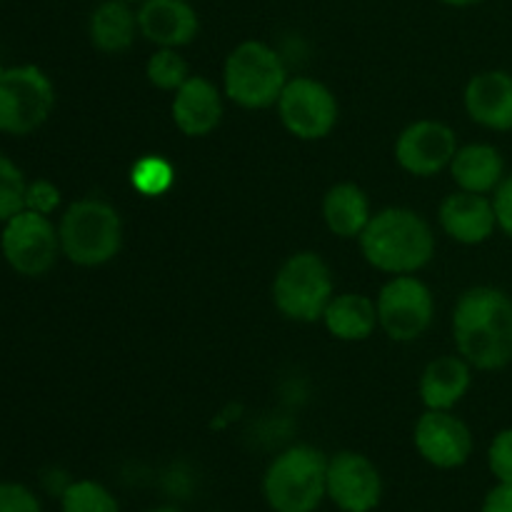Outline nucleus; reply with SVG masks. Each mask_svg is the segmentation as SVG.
Wrapping results in <instances>:
<instances>
[{
    "mask_svg": "<svg viewBox=\"0 0 512 512\" xmlns=\"http://www.w3.org/2000/svg\"><path fill=\"white\" fill-rule=\"evenodd\" d=\"M440 228L448 238L460 245H480L490 240L498 230L493 198L468 190H455L440 203Z\"/></svg>",
    "mask_w": 512,
    "mask_h": 512,
    "instance_id": "nucleus-14",
    "label": "nucleus"
},
{
    "mask_svg": "<svg viewBox=\"0 0 512 512\" xmlns=\"http://www.w3.org/2000/svg\"><path fill=\"white\" fill-rule=\"evenodd\" d=\"M323 323L333 338L345 340V343L368 340L378 328V305L368 295L360 293L333 295L325 308Z\"/></svg>",
    "mask_w": 512,
    "mask_h": 512,
    "instance_id": "nucleus-21",
    "label": "nucleus"
},
{
    "mask_svg": "<svg viewBox=\"0 0 512 512\" xmlns=\"http://www.w3.org/2000/svg\"><path fill=\"white\" fill-rule=\"evenodd\" d=\"M438 3L450 5V8H473V5L483 3V0H438Z\"/></svg>",
    "mask_w": 512,
    "mask_h": 512,
    "instance_id": "nucleus-32",
    "label": "nucleus"
},
{
    "mask_svg": "<svg viewBox=\"0 0 512 512\" xmlns=\"http://www.w3.org/2000/svg\"><path fill=\"white\" fill-rule=\"evenodd\" d=\"M125 3H133V5L138 3V5H140V3H143V0H125Z\"/></svg>",
    "mask_w": 512,
    "mask_h": 512,
    "instance_id": "nucleus-34",
    "label": "nucleus"
},
{
    "mask_svg": "<svg viewBox=\"0 0 512 512\" xmlns=\"http://www.w3.org/2000/svg\"><path fill=\"white\" fill-rule=\"evenodd\" d=\"M60 512H120L118 498L98 480H70L60 493Z\"/></svg>",
    "mask_w": 512,
    "mask_h": 512,
    "instance_id": "nucleus-23",
    "label": "nucleus"
},
{
    "mask_svg": "<svg viewBox=\"0 0 512 512\" xmlns=\"http://www.w3.org/2000/svg\"><path fill=\"white\" fill-rule=\"evenodd\" d=\"M333 295V273L328 263L310 250L290 255L273 280L275 308L295 323L323 320Z\"/></svg>",
    "mask_w": 512,
    "mask_h": 512,
    "instance_id": "nucleus-6",
    "label": "nucleus"
},
{
    "mask_svg": "<svg viewBox=\"0 0 512 512\" xmlns=\"http://www.w3.org/2000/svg\"><path fill=\"white\" fill-rule=\"evenodd\" d=\"M3 73H5V65L0 63V78H3Z\"/></svg>",
    "mask_w": 512,
    "mask_h": 512,
    "instance_id": "nucleus-35",
    "label": "nucleus"
},
{
    "mask_svg": "<svg viewBox=\"0 0 512 512\" xmlns=\"http://www.w3.org/2000/svg\"><path fill=\"white\" fill-rule=\"evenodd\" d=\"M25 173L0 150V225L25 210Z\"/></svg>",
    "mask_w": 512,
    "mask_h": 512,
    "instance_id": "nucleus-26",
    "label": "nucleus"
},
{
    "mask_svg": "<svg viewBox=\"0 0 512 512\" xmlns=\"http://www.w3.org/2000/svg\"><path fill=\"white\" fill-rule=\"evenodd\" d=\"M375 305H378V328L398 343H413L433 323V293L415 275H393L380 288Z\"/></svg>",
    "mask_w": 512,
    "mask_h": 512,
    "instance_id": "nucleus-9",
    "label": "nucleus"
},
{
    "mask_svg": "<svg viewBox=\"0 0 512 512\" xmlns=\"http://www.w3.org/2000/svg\"><path fill=\"white\" fill-rule=\"evenodd\" d=\"M383 490V475L368 455L340 450L328 458V500L340 512H375Z\"/></svg>",
    "mask_w": 512,
    "mask_h": 512,
    "instance_id": "nucleus-11",
    "label": "nucleus"
},
{
    "mask_svg": "<svg viewBox=\"0 0 512 512\" xmlns=\"http://www.w3.org/2000/svg\"><path fill=\"white\" fill-rule=\"evenodd\" d=\"M493 198L495 218H498V230H503L505 235L512 240V175H505L503 183L495 188Z\"/></svg>",
    "mask_w": 512,
    "mask_h": 512,
    "instance_id": "nucleus-30",
    "label": "nucleus"
},
{
    "mask_svg": "<svg viewBox=\"0 0 512 512\" xmlns=\"http://www.w3.org/2000/svg\"><path fill=\"white\" fill-rule=\"evenodd\" d=\"M370 218H373V213H370L368 195L355 183H338L325 193L323 220L330 233L338 235V238H360Z\"/></svg>",
    "mask_w": 512,
    "mask_h": 512,
    "instance_id": "nucleus-22",
    "label": "nucleus"
},
{
    "mask_svg": "<svg viewBox=\"0 0 512 512\" xmlns=\"http://www.w3.org/2000/svg\"><path fill=\"white\" fill-rule=\"evenodd\" d=\"M488 470L495 483H512V428L498 430L490 440Z\"/></svg>",
    "mask_w": 512,
    "mask_h": 512,
    "instance_id": "nucleus-27",
    "label": "nucleus"
},
{
    "mask_svg": "<svg viewBox=\"0 0 512 512\" xmlns=\"http://www.w3.org/2000/svg\"><path fill=\"white\" fill-rule=\"evenodd\" d=\"M175 128L188 138H205L223 120V98L220 90L203 75H190L173 95L170 105Z\"/></svg>",
    "mask_w": 512,
    "mask_h": 512,
    "instance_id": "nucleus-17",
    "label": "nucleus"
},
{
    "mask_svg": "<svg viewBox=\"0 0 512 512\" xmlns=\"http://www.w3.org/2000/svg\"><path fill=\"white\" fill-rule=\"evenodd\" d=\"M363 258L388 275H413L435 255L433 228L408 208H385L370 218L358 238Z\"/></svg>",
    "mask_w": 512,
    "mask_h": 512,
    "instance_id": "nucleus-2",
    "label": "nucleus"
},
{
    "mask_svg": "<svg viewBox=\"0 0 512 512\" xmlns=\"http://www.w3.org/2000/svg\"><path fill=\"white\" fill-rule=\"evenodd\" d=\"M138 33V10H133V3H125V0H103L90 13L88 35L93 48L100 50V53H125L135 43V35Z\"/></svg>",
    "mask_w": 512,
    "mask_h": 512,
    "instance_id": "nucleus-20",
    "label": "nucleus"
},
{
    "mask_svg": "<svg viewBox=\"0 0 512 512\" xmlns=\"http://www.w3.org/2000/svg\"><path fill=\"white\" fill-rule=\"evenodd\" d=\"M0 255L13 273L23 278H43L53 270L60 253L58 225L50 215L20 210L0 225Z\"/></svg>",
    "mask_w": 512,
    "mask_h": 512,
    "instance_id": "nucleus-8",
    "label": "nucleus"
},
{
    "mask_svg": "<svg viewBox=\"0 0 512 512\" xmlns=\"http://www.w3.org/2000/svg\"><path fill=\"white\" fill-rule=\"evenodd\" d=\"M480 512H512V483H495L485 493Z\"/></svg>",
    "mask_w": 512,
    "mask_h": 512,
    "instance_id": "nucleus-31",
    "label": "nucleus"
},
{
    "mask_svg": "<svg viewBox=\"0 0 512 512\" xmlns=\"http://www.w3.org/2000/svg\"><path fill=\"white\" fill-rule=\"evenodd\" d=\"M145 75H148L150 85H155L158 90H173V93L190 78L188 63L175 48L155 50L145 65Z\"/></svg>",
    "mask_w": 512,
    "mask_h": 512,
    "instance_id": "nucleus-25",
    "label": "nucleus"
},
{
    "mask_svg": "<svg viewBox=\"0 0 512 512\" xmlns=\"http://www.w3.org/2000/svg\"><path fill=\"white\" fill-rule=\"evenodd\" d=\"M420 458L438 470H458L473 455V433L453 410H425L413 430Z\"/></svg>",
    "mask_w": 512,
    "mask_h": 512,
    "instance_id": "nucleus-12",
    "label": "nucleus"
},
{
    "mask_svg": "<svg viewBox=\"0 0 512 512\" xmlns=\"http://www.w3.org/2000/svg\"><path fill=\"white\" fill-rule=\"evenodd\" d=\"M263 498L273 512H315L328 500V455L313 445H290L263 475Z\"/></svg>",
    "mask_w": 512,
    "mask_h": 512,
    "instance_id": "nucleus-3",
    "label": "nucleus"
},
{
    "mask_svg": "<svg viewBox=\"0 0 512 512\" xmlns=\"http://www.w3.org/2000/svg\"><path fill=\"white\" fill-rule=\"evenodd\" d=\"M138 28L158 48H183L198 38V10L188 0H143L138 5Z\"/></svg>",
    "mask_w": 512,
    "mask_h": 512,
    "instance_id": "nucleus-15",
    "label": "nucleus"
},
{
    "mask_svg": "<svg viewBox=\"0 0 512 512\" xmlns=\"http://www.w3.org/2000/svg\"><path fill=\"white\" fill-rule=\"evenodd\" d=\"M145 512H183L180 508H173V505H158V508H150Z\"/></svg>",
    "mask_w": 512,
    "mask_h": 512,
    "instance_id": "nucleus-33",
    "label": "nucleus"
},
{
    "mask_svg": "<svg viewBox=\"0 0 512 512\" xmlns=\"http://www.w3.org/2000/svg\"><path fill=\"white\" fill-rule=\"evenodd\" d=\"M465 110L480 128L495 133L512 130V73L508 70H483L465 85Z\"/></svg>",
    "mask_w": 512,
    "mask_h": 512,
    "instance_id": "nucleus-16",
    "label": "nucleus"
},
{
    "mask_svg": "<svg viewBox=\"0 0 512 512\" xmlns=\"http://www.w3.org/2000/svg\"><path fill=\"white\" fill-rule=\"evenodd\" d=\"M458 153V138L453 128L440 120L410 123L395 140V160L405 173L415 178H433L450 168Z\"/></svg>",
    "mask_w": 512,
    "mask_h": 512,
    "instance_id": "nucleus-13",
    "label": "nucleus"
},
{
    "mask_svg": "<svg viewBox=\"0 0 512 512\" xmlns=\"http://www.w3.org/2000/svg\"><path fill=\"white\" fill-rule=\"evenodd\" d=\"M288 83V70L278 50L263 40H243L230 50L223 68V93L248 110L278 103Z\"/></svg>",
    "mask_w": 512,
    "mask_h": 512,
    "instance_id": "nucleus-5",
    "label": "nucleus"
},
{
    "mask_svg": "<svg viewBox=\"0 0 512 512\" xmlns=\"http://www.w3.org/2000/svg\"><path fill=\"white\" fill-rule=\"evenodd\" d=\"M55 108V88L38 65H13L0 78V133L25 138L48 123Z\"/></svg>",
    "mask_w": 512,
    "mask_h": 512,
    "instance_id": "nucleus-7",
    "label": "nucleus"
},
{
    "mask_svg": "<svg viewBox=\"0 0 512 512\" xmlns=\"http://www.w3.org/2000/svg\"><path fill=\"white\" fill-rule=\"evenodd\" d=\"M450 175H453L458 190L493 195L505 178L503 153L488 143L463 145L450 163Z\"/></svg>",
    "mask_w": 512,
    "mask_h": 512,
    "instance_id": "nucleus-19",
    "label": "nucleus"
},
{
    "mask_svg": "<svg viewBox=\"0 0 512 512\" xmlns=\"http://www.w3.org/2000/svg\"><path fill=\"white\" fill-rule=\"evenodd\" d=\"M0 512H43V503L25 483L0 480Z\"/></svg>",
    "mask_w": 512,
    "mask_h": 512,
    "instance_id": "nucleus-28",
    "label": "nucleus"
},
{
    "mask_svg": "<svg viewBox=\"0 0 512 512\" xmlns=\"http://www.w3.org/2000/svg\"><path fill=\"white\" fill-rule=\"evenodd\" d=\"M25 208L40 215H53L60 208V190L50 180H30L25 188Z\"/></svg>",
    "mask_w": 512,
    "mask_h": 512,
    "instance_id": "nucleus-29",
    "label": "nucleus"
},
{
    "mask_svg": "<svg viewBox=\"0 0 512 512\" xmlns=\"http://www.w3.org/2000/svg\"><path fill=\"white\" fill-rule=\"evenodd\" d=\"M453 340L473 370L493 373L512 363V298L493 285L460 295L453 310Z\"/></svg>",
    "mask_w": 512,
    "mask_h": 512,
    "instance_id": "nucleus-1",
    "label": "nucleus"
},
{
    "mask_svg": "<svg viewBox=\"0 0 512 512\" xmlns=\"http://www.w3.org/2000/svg\"><path fill=\"white\" fill-rule=\"evenodd\" d=\"M275 105L283 128L298 140L328 138L338 123V100L320 80H288Z\"/></svg>",
    "mask_w": 512,
    "mask_h": 512,
    "instance_id": "nucleus-10",
    "label": "nucleus"
},
{
    "mask_svg": "<svg viewBox=\"0 0 512 512\" xmlns=\"http://www.w3.org/2000/svg\"><path fill=\"white\" fill-rule=\"evenodd\" d=\"M60 253L80 268L110 263L123 245V220L118 210L100 198L75 200L58 223Z\"/></svg>",
    "mask_w": 512,
    "mask_h": 512,
    "instance_id": "nucleus-4",
    "label": "nucleus"
},
{
    "mask_svg": "<svg viewBox=\"0 0 512 512\" xmlns=\"http://www.w3.org/2000/svg\"><path fill=\"white\" fill-rule=\"evenodd\" d=\"M173 178V165L160 155H145L130 170V183L145 198H158V195L168 193Z\"/></svg>",
    "mask_w": 512,
    "mask_h": 512,
    "instance_id": "nucleus-24",
    "label": "nucleus"
},
{
    "mask_svg": "<svg viewBox=\"0 0 512 512\" xmlns=\"http://www.w3.org/2000/svg\"><path fill=\"white\" fill-rule=\"evenodd\" d=\"M473 365L460 355H443L425 365L418 393L425 410H453L468 395Z\"/></svg>",
    "mask_w": 512,
    "mask_h": 512,
    "instance_id": "nucleus-18",
    "label": "nucleus"
}]
</instances>
